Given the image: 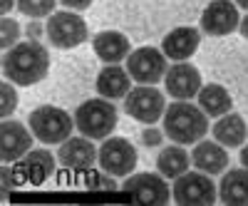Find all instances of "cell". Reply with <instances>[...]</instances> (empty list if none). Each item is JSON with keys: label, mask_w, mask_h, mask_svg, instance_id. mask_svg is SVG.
I'll use <instances>...</instances> for the list:
<instances>
[{"label": "cell", "mask_w": 248, "mask_h": 206, "mask_svg": "<svg viewBox=\"0 0 248 206\" xmlns=\"http://www.w3.org/2000/svg\"><path fill=\"white\" fill-rule=\"evenodd\" d=\"M20 179L23 181H30L35 187H40L43 181H47L55 172V157L47 152V149H30L23 159H20L17 169Z\"/></svg>", "instance_id": "cell-16"}, {"label": "cell", "mask_w": 248, "mask_h": 206, "mask_svg": "<svg viewBox=\"0 0 248 206\" xmlns=\"http://www.w3.org/2000/svg\"><path fill=\"white\" fill-rule=\"evenodd\" d=\"M238 25H241L238 8L231 0H214V3H209L201 13V30L211 37L231 35Z\"/></svg>", "instance_id": "cell-12"}, {"label": "cell", "mask_w": 248, "mask_h": 206, "mask_svg": "<svg viewBox=\"0 0 248 206\" xmlns=\"http://www.w3.org/2000/svg\"><path fill=\"white\" fill-rule=\"evenodd\" d=\"M164 129H159V127H144V132H141V142H144V147H159V144L164 142Z\"/></svg>", "instance_id": "cell-27"}, {"label": "cell", "mask_w": 248, "mask_h": 206, "mask_svg": "<svg viewBox=\"0 0 248 206\" xmlns=\"http://www.w3.org/2000/svg\"><path fill=\"white\" fill-rule=\"evenodd\" d=\"M62 5H65L67 10H75V13H79V10H87L90 5H92V0H60Z\"/></svg>", "instance_id": "cell-29"}, {"label": "cell", "mask_w": 248, "mask_h": 206, "mask_svg": "<svg viewBox=\"0 0 248 206\" xmlns=\"http://www.w3.org/2000/svg\"><path fill=\"white\" fill-rule=\"evenodd\" d=\"M32 129H28L23 122L5 117L0 125V159L5 164L20 161L32 149Z\"/></svg>", "instance_id": "cell-11"}, {"label": "cell", "mask_w": 248, "mask_h": 206, "mask_svg": "<svg viewBox=\"0 0 248 206\" xmlns=\"http://www.w3.org/2000/svg\"><path fill=\"white\" fill-rule=\"evenodd\" d=\"M167 70V55L156 48H137L127 57V72L139 85H156L159 79H164Z\"/></svg>", "instance_id": "cell-9"}, {"label": "cell", "mask_w": 248, "mask_h": 206, "mask_svg": "<svg viewBox=\"0 0 248 206\" xmlns=\"http://www.w3.org/2000/svg\"><path fill=\"white\" fill-rule=\"evenodd\" d=\"M164 87L167 95L174 99H194L201 92V72L191 63H174L164 75Z\"/></svg>", "instance_id": "cell-13"}, {"label": "cell", "mask_w": 248, "mask_h": 206, "mask_svg": "<svg viewBox=\"0 0 248 206\" xmlns=\"http://www.w3.org/2000/svg\"><path fill=\"white\" fill-rule=\"evenodd\" d=\"M248 137V127L241 114L229 112L214 122V139L223 147H241Z\"/></svg>", "instance_id": "cell-21"}, {"label": "cell", "mask_w": 248, "mask_h": 206, "mask_svg": "<svg viewBox=\"0 0 248 206\" xmlns=\"http://www.w3.org/2000/svg\"><path fill=\"white\" fill-rule=\"evenodd\" d=\"M25 32H28V37H30V40H40L43 35H47V32H45V25H43V23H37V20H32V23H28Z\"/></svg>", "instance_id": "cell-28"}, {"label": "cell", "mask_w": 248, "mask_h": 206, "mask_svg": "<svg viewBox=\"0 0 248 206\" xmlns=\"http://www.w3.org/2000/svg\"><path fill=\"white\" fill-rule=\"evenodd\" d=\"M0 30H3V32H0V45H3L5 50H10L13 45L20 43V25L15 23L13 17L5 15L3 20H0Z\"/></svg>", "instance_id": "cell-25"}, {"label": "cell", "mask_w": 248, "mask_h": 206, "mask_svg": "<svg viewBox=\"0 0 248 206\" xmlns=\"http://www.w3.org/2000/svg\"><path fill=\"white\" fill-rule=\"evenodd\" d=\"M191 161L199 172H206V174H221L226 167H229V152L223 149V144L218 142H196L194 147V154H191Z\"/></svg>", "instance_id": "cell-19"}, {"label": "cell", "mask_w": 248, "mask_h": 206, "mask_svg": "<svg viewBox=\"0 0 248 206\" xmlns=\"http://www.w3.org/2000/svg\"><path fill=\"white\" fill-rule=\"evenodd\" d=\"M132 90V75L119 67V65H107L97 75V92L105 99H122Z\"/></svg>", "instance_id": "cell-17"}, {"label": "cell", "mask_w": 248, "mask_h": 206, "mask_svg": "<svg viewBox=\"0 0 248 206\" xmlns=\"http://www.w3.org/2000/svg\"><path fill=\"white\" fill-rule=\"evenodd\" d=\"M236 3H238L241 8H246V10H248V0H236Z\"/></svg>", "instance_id": "cell-34"}, {"label": "cell", "mask_w": 248, "mask_h": 206, "mask_svg": "<svg viewBox=\"0 0 248 206\" xmlns=\"http://www.w3.org/2000/svg\"><path fill=\"white\" fill-rule=\"evenodd\" d=\"M55 5H57V0H17V10L32 20L52 15Z\"/></svg>", "instance_id": "cell-24"}, {"label": "cell", "mask_w": 248, "mask_h": 206, "mask_svg": "<svg viewBox=\"0 0 248 206\" xmlns=\"http://www.w3.org/2000/svg\"><path fill=\"white\" fill-rule=\"evenodd\" d=\"M199 107L209 114V117H223L229 114L233 102H231V95L226 92V87L221 85H203L201 92H199Z\"/></svg>", "instance_id": "cell-23"}, {"label": "cell", "mask_w": 248, "mask_h": 206, "mask_svg": "<svg viewBox=\"0 0 248 206\" xmlns=\"http://www.w3.org/2000/svg\"><path fill=\"white\" fill-rule=\"evenodd\" d=\"M47 40L60 50H72L87 40V23L75 10L52 13L45 23Z\"/></svg>", "instance_id": "cell-5"}, {"label": "cell", "mask_w": 248, "mask_h": 206, "mask_svg": "<svg viewBox=\"0 0 248 206\" xmlns=\"http://www.w3.org/2000/svg\"><path fill=\"white\" fill-rule=\"evenodd\" d=\"M97 159H99V149H94V144L85 134L65 139L57 149V161L72 172H87Z\"/></svg>", "instance_id": "cell-14"}, {"label": "cell", "mask_w": 248, "mask_h": 206, "mask_svg": "<svg viewBox=\"0 0 248 206\" xmlns=\"http://www.w3.org/2000/svg\"><path fill=\"white\" fill-rule=\"evenodd\" d=\"M164 132L176 144L201 142L203 134L209 132V114L191 102L179 99L164 112Z\"/></svg>", "instance_id": "cell-2"}, {"label": "cell", "mask_w": 248, "mask_h": 206, "mask_svg": "<svg viewBox=\"0 0 248 206\" xmlns=\"http://www.w3.org/2000/svg\"><path fill=\"white\" fill-rule=\"evenodd\" d=\"M124 110L132 119L144 122V125H154L167 112V99H164V92L156 90L154 85H139L124 97Z\"/></svg>", "instance_id": "cell-7"}, {"label": "cell", "mask_w": 248, "mask_h": 206, "mask_svg": "<svg viewBox=\"0 0 248 206\" xmlns=\"http://www.w3.org/2000/svg\"><path fill=\"white\" fill-rule=\"evenodd\" d=\"M13 5H17V0H3V3H0V8H3V13H5V15L13 10Z\"/></svg>", "instance_id": "cell-31"}, {"label": "cell", "mask_w": 248, "mask_h": 206, "mask_svg": "<svg viewBox=\"0 0 248 206\" xmlns=\"http://www.w3.org/2000/svg\"><path fill=\"white\" fill-rule=\"evenodd\" d=\"M241 164L248 169V144H243V149H241Z\"/></svg>", "instance_id": "cell-33"}, {"label": "cell", "mask_w": 248, "mask_h": 206, "mask_svg": "<svg viewBox=\"0 0 248 206\" xmlns=\"http://www.w3.org/2000/svg\"><path fill=\"white\" fill-rule=\"evenodd\" d=\"M15 184H17V181H13V172H10V167H5V169H3V196L8 194L10 187H15Z\"/></svg>", "instance_id": "cell-30"}, {"label": "cell", "mask_w": 248, "mask_h": 206, "mask_svg": "<svg viewBox=\"0 0 248 206\" xmlns=\"http://www.w3.org/2000/svg\"><path fill=\"white\" fill-rule=\"evenodd\" d=\"M189 164H191V157L186 152L181 144H171V147H164L156 157V169L161 176L167 179H179L181 174L189 172Z\"/></svg>", "instance_id": "cell-22"}, {"label": "cell", "mask_w": 248, "mask_h": 206, "mask_svg": "<svg viewBox=\"0 0 248 206\" xmlns=\"http://www.w3.org/2000/svg\"><path fill=\"white\" fill-rule=\"evenodd\" d=\"M167 176L161 174H149V172H141L129 176L127 181L122 184V191L124 194H132L139 204H152V206H164L171 201V189L169 184L164 181Z\"/></svg>", "instance_id": "cell-10"}, {"label": "cell", "mask_w": 248, "mask_h": 206, "mask_svg": "<svg viewBox=\"0 0 248 206\" xmlns=\"http://www.w3.org/2000/svg\"><path fill=\"white\" fill-rule=\"evenodd\" d=\"M238 30H241V35L248 40V15H246V17H241V25H238Z\"/></svg>", "instance_id": "cell-32"}, {"label": "cell", "mask_w": 248, "mask_h": 206, "mask_svg": "<svg viewBox=\"0 0 248 206\" xmlns=\"http://www.w3.org/2000/svg\"><path fill=\"white\" fill-rule=\"evenodd\" d=\"M171 196H174V204H181V206H209L216 201L218 191L211 181V174L186 172L179 179H174Z\"/></svg>", "instance_id": "cell-6"}, {"label": "cell", "mask_w": 248, "mask_h": 206, "mask_svg": "<svg viewBox=\"0 0 248 206\" xmlns=\"http://www.w3.org/2000/svg\"><path fill=\"white\" fill-rule=\"evenodd\" d=\"M199 45H201V32L196 28L184 25V28H174L161 40V52L174 63H184L199 50Z\"/></svg>", "instance_id": "cell-15"}, {"label": "cell", "mask_w": 248, "mask_h": 206, "mask_svg": "<svg viewBox=\"0 0 248 206\" xmlns=\"http://www.w3.org/2000/svg\"><path fill=\"white\" fill-rule=\"evenodd\" d=\"M92 48L102 63H109V65H117L129 57V40L127 35H122L117 30H105V32L94 35Z\"/></svg>", "instance_id": "cell-18"}, {"label": "cell", "mask_w": 248, "mask_h": 206, "mask_svg": "<svg viewBox=\"0 0 248 206\" xmlns=\"http://www.w3.org/2000/svg\"><path fill=\"white\" fill-rule=\"evenodd\" d=\"M218 199L229 206H248V169L226 172L218 184Z\"/></svg>", "instance_id": "cell-20"}, {"label": "cell", "mask_w": 248, "mask_h": 206, "mask_svg": "<svg viewBox=\"0 0 248 206\" xmlns=\"http://www.w3.org/2000/svg\"><path fill=\"white\" fill-rule=\"evenodd\" d=\"M28 125L35 134L37 142L43 144H62L65 139H70L72 127H75V119L60 107L52 105H43L30 112L28 117Z\"/></svg>", "instance_id": "cell-4"}, {"label": "cell", "mask_w": 248, "mask_h": 206, "mask_svg": "<svg viewBox=\"0 0 248 206\" xmlns=\"http://www.w3.org/2000/svg\"><path fill=\"white\" fill-rule=\"evenodd\" d=\"M97 164L109 176H129L137 167V149L124 137H107L99 147Z\"/></svg>", "instance_id": "cell-8"}, {"label": "cell", "mask_w": 248, "mask_h": 206, "mask_svg": "<svg viewBox=\"0 0 248 206\" xmlns=\"http://www.w3.org/2000/svg\"><path fill=\"white\" fill-rule=\"evenodd\" d=\"M0 95H3V105H0V114H3V119H5V117H10V114L15 112V107H17V92H15V87L10 85V79L0 85Z\"/></svg>", "instance_id": "cell-26"}, {"label": "cell", "mask_w": 248, "mask_h": 206, "mask_svg": "<svg viewBox=\"0 0 248 206\" xmlns=\"http://www.w3.org/2000/svg\"><path fill=\"white\" fill-rule=\"evenodd\" d=\"M50 70V55L40 45V40H28V43H17L3 55V75L5 79L15 82L20 87L37 85L45 79Z\"/></svg>", "instance_id": "cell-1"}, {"label": "cell", "mask_w": 248, "mask_h": 206, "mask_svg": "<svg viewBox=\"0 0 248 206\" xmlns=\"http://www.w3.org/2000/svg\"><path fill=\"white\" fill-rule=\"evenodd\" d=\"M75 127L90 139H107L117 127V110L105 97L87 99L75 112Z\"/></svg>", "instance_id": "cell-3"}]
</instances>
